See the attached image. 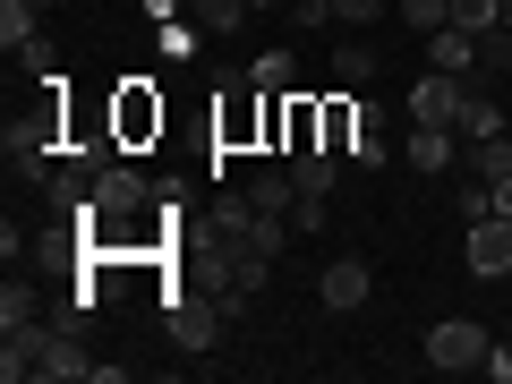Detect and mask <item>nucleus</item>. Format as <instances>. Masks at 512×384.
<instances>
[{"label":"nucleus","instance_id":"nucleus-1","mask_svg":"<svg viewBox=\"0 0 512 384\" xmlns=\"http://www.w3.org/2000/svg\"><path fill=\"white\" fill-rule=\"evenodd\" d=\"M495 350V333L478 325V316H444V325H427V367L436 376H478Z\"/></svg>","mask_w":512,"mask_h":384},{"label":"nucleus","instance_id":"nucleus-2","mask_svg":"<svg viewBox=\"0 0 512 384\" xmlns=\"http://www.w3.org/2000/svg\"><path fill=\"white\" fill-rule=\"evenodd\" d=\"M367 291H376V274H367V256H333L325 274H316V299H325L333 316H350V308H367Z\"/></svg>","mask_w":512,"mask_h":384},{"label":"nucleus","instance_id":"nucleus-3","mask_svg":"<svg viewBox=\"0 0 512 384\" xmlns=\"http://www.w3.org/2000/svg\"><path fill=\"white\" fill-rule=\"evenodd\" d=\"M470 274L478 282H495V274H512V214H487V222H470Z\"/></svg>","mask_w":512,"mask_h":384},{"label":"nucleus","instance_id":"nucleus-4","mask_svg":"<svg viewBox=\"0 0 512 384\" xmlns=\"http://www.w3.org/2000/svg\"><path fill=\"white\" fill-rule=\"evenodd\" d=\"M43 359H52V325H9V333H0V376H9V384L43 376Z\"/></svg>","mask_w":512,"mask_h":384},{"label":"nucleus","instance_id":"nucleus-5","mask_svg":"<svg viewBox=\"0 0 512 384\" xmlns=\"http://www.w3.org/2000/svg\"><path fill=\"white\" fill-rule=\"evenodd\" d=\"M402 163L419 171V180H444V171L461 163V137H453V128H419V120H410V137H402Z\"/></svg>","mask_w":512,"mask_h":384},{"label":"nucleus","instance_id":"nucleus-6","mask_svg":"<svg viewBox=\"0 0 512 384\" xmlns=\"http://www.w3.org/2000/svg\"><path fill=\"white\" fill-rule=\"evenodd\" d=\"M94 214H103V222L146 214V180H137L128 163H103V171H94Z\"/></svg>","mask_w":512,"mask_h":384},{"label":"nucleus","instance_id":"nucleus-7","mask_svg":"<svg viewBox=\"0 0 512 384\" xmlns=\"http://www.w3.org/2000/svg\"><path fill=\"white\" fill-rule=\"evenodd\" d=\"M461 86H470V77H444V69H427L419 86H410V120H419V128H453Z\"/></svg>","mask_w":512,"mask_h":384},{"label":"nucleus","instance_id":"nucleus-8","mask_svg":"<svg viewBox=\"0 0 512 384\" xmlns=\"http://www.w3.org/2000/svg\"><path fill=\"white\" fill-rule=\"evenodd\" d=\"M453 137H461V146H487V137H504V111H495L487 77H470V86H461V111H453Z\"/></svg>","mask_w":512,"mask_h":384},{"label":"nucleus","instance_id":"nucleus-9","mask_svg":"<svg viewBox=\"0 0 512 384\" xmlns=\"http://www.w3.org/2000/svg\"><path fill=\"white\" fill-rule=\"evenodd\" d=\"M222 325H231V316H222L214 299H180V308H171V342H180V350H214Z\"/></svg>","mask_w":512,"mask_h":384},{"label":"nucleus","instance_id":"nucleus-10","mask_svg":"<svg viewBox=\"0 0 512 384\" xmlns=\"http://www.w3.org/2000/svg\"><path fill=\"white\" fill-rule=\"evenodd\" d=\"M333 180H342V154L333 146H291V188L299 197H333Z\"/></svg>","mask_w":512,"mask_h":384},{"label":"nucleus","instance_id":"nucleus-11","mask_svg":"<svg viewBox=\"0 0 512 384\" xmlns=\"http://www.w3.org/2000/svg\"><path fill=\"white\" fill-rule=\"evenodd\" d=\"M427 69L470 77V69H478V35H461V26H436V35H427Z\"/></svg>","mask_w":512,"mask_h":384},{"label":"nucleus","instance_id":"nucleus-12","mask_svg":"<svg viewBox=\"0 0 512 384\" xmlns=\"http://www.w3.org/2000/svg\"><path fill=\"white\" fill-rule=\"evenodd\" d=\"M35 18H43V9H35V0H0V52H9V60H18V52H35Z\"/></svg>","mask_w":512,"mask_h":384},{"label":"nucleus","instance_id":"nucleus-13","mask_svg":"<svg viewBox=\"0 0 512 384\" xmlns=\"http://www.w3.org/2000/svg\"><path fill=\"white\" fill-rule=\"evenodd\" d=\"M248 205H256V214H291V205H299L291 171H256V180H248Z\"/></svg>","mask_w":512,"mask_h":384},{"label":"nucleus","instance_id":"nucleus-14","mask_svg":"<svg viewBox=\"0 0 512 384\" xmlns=\"http://www.w3.org/2000/svg\"><path fill=\"white\" fill-rule=\"evenodd\" d=\"M333 77H342V86H367V77H376V52H367V35H342V43H333Z\"/></svg>","mask_w":512,"mask_h":384},{"label":"nucleus","instance_id":"nucleus-15","mask_svg":"<svg viewBox=\"0 0 512 384\" xmlns=\"http://www.w3.org/2000/svg\"><path fill=\"white\" fill-rule=\"evenodd\" d=\"M461 163H470L478 180H504V171H512V128H504V137H487V146H461Z\"/></svg>","mask_w":512,"mask_h":384},{"label":"nucleus","instance_id":"nucleus-16","mask_svg":"<svg viewBox=\"0 0 512 384\" xmlns=\"http://www.w3.org/2000/svg\"><path fill=\"white\" fill-rule=\"evenodd\" d=\"M180 18H197L205 35H222V26H239V18H248V0H180Z\"/></svg>","mask_w":512,"mask_h":384},{"label":"nucleus","instance_id":"nucleus-17","mask_svg":"<svg viewBox=\"0 0 512 384\" xmlns=\"http://www.w3.org/2000/svg\"><path fill=\"white\" fill-rule=\"evenodd\" d=\"M248 86H256V94H291V86H299L291 52H265V60H256V69H248Z\"/></svg>","mask_w":512,"mask_h":384},{"label":"nucleus","instance_id":"nucleus-18","mask_svg":"<svg viewBox=\"0 0 512 384\" xmlns=\"http://www.w3.org/2000/svg\"><path fill=\"white\" fill-rule=\"evenodd\" d=\"M504 69H512V35L495 26V35H478V69H470V77H487V86H495Z\"/></svg>","mask_w":512,"mask_h":384},{"label":"nucleus","instance_id":"nucleus-19","mask_svg":"<svg viewBox=\"0 0 512 384\" xmlns=\"http://www.w3.org/2000/svg\"><path fill=\"white\" fill-rule=\"evenodd\" d=\"M35 308H43L35 282H9V291H0V333H9V325H35Z\"/></svg>","mask_w":512,"mask_h":384},{"label":"nucleus","instance_id":"nucleus-20","mask_svg":"<svg viewBox=\"0 0 512 384\" xmlns=\"http://www.w3.org/2000/svg\"><path fill=\"white\" fill-rule=\"evenodd\" d=\"M393 9H402V26H419V35L453 26V0H393Z\"/></svg>","mask_w":512,"mask_h":384},{"label":"nucleus","instance_id":"nucleus-21","mask_svg":"<svg viewBox=\"0 0 512 384\" xmlns=\"http://www.w3.org/2000/svg\"><path fill=\"white\" fill-rule=\"evenodd\" d=\"M342 163H359V171H384V163H393V146H384L376 128H359V137L342 146Z\"/></svg>","mask_w":512,"mask_h":384},{"label":"nucleus","instance_id":"nucleus-22","mask_svg":"<svg viewBox=\"0 0 512 384\" xmlns=\"http://www.w3.org/2000/svg\"><path fill=\"white\" fill-rule=\"evenodd\" d=\"M495 9H504V0H453V26L461 35H495Z\"/></svg>","mask_w":512,"mask_h":384},{"label":"nucleus","instance_id":"nucleus-23","mask_svg":"<svg viewBox=\"0 0 512 384\" xmlns=\"http://www.w3.org/2000/svg\"><path fill=\"white\" fill-rule=\"evenodd\" d=\"M453 205H461V214H470V222H487V214H495V188H487V180H478V171H470V180L453 188Z\"/></svg>","mask_w":512,"mask_h":384},{"label":"nucleus","instance_id":"nucleus-24","mask_svg":"<svg viewBox=\"0 0 512 384\" xmlns=\"http://www.w3.org/2000/svg\"><path fill=\"white\" fill-rule=\"evenodd\" d=\"M282 239H291V222H282V214H256V222H248V248L282 256Z\"/></svg>","mask_w":512,"mask_h":384},{"label":"nucleus","instance_id":"nucleus-25","mask_svg":"<svg viewBox=\"0 0 512 384\" xmlns=\"http://www.w3.org/2000/svg\"><path fill=\"white\" fill-rule=\"evenodd\" d=\"M367 18H384V0H333V26H350V35H359Z\"/></svg>","mask_w":512,"mask_h":384},{"label":"nucleus","instance_id":"nucleus-26","mask_svg":"<svg viewBox=\"0 0 512 384\" xmlns=\"http://www.w3.org/2000/svg\"><path fill=\"white\" fill-rule=\"evenodd\" d=\"M325 222H333L325 197H299V205H291V231H325Z\"/></svg>","mask_w":512,"mask_h":384},{"label":"nucleus","instance_id":"nucleus-27","mask_svg":"<svg viewBox=\"0 0 512 384\" xmlns=\"http://www.w3.org/2000/svg\"><path fill=\"white\" fill-rule=\"evenodd\" d=\"M291 26H333V0H291Z\"/></svg>","mask_w":512,"mask_h":384},{"label":"nucleus","instance_id":"nucleus-28","mask_svg":"<svg viewBox=\"0 0 512 384\" xmlns=\"http://www.w3.org/2000/svg\"><path fill=\"white\" fill-rule=\"evenodd\" d=\"M495 188V214H512V171H504V180H487Z\"/></svg>","mask_w":512,"mask_h":384},{"label":"nucleus","instance_id":"nucleus-29","mask_svg":"<svg viewBox=\"0 0 512 384\" xmlns=\"http://www.w3.org/2000/svg\"><path fill=\"white\" fill-rule=\"evenodd\" d=\"M495 26H504V35H512V0H504V9H495Z\"/></svg>","mask_w":512,"mask_h":384},{"label":"nucleus","instance_id":"nucleus-30","mask_svg":"<svg viewBox=\"0 0 512 384\" xmlns=\"http://www.w3.org/2000/svg\"><path fill=\"white\" fill-rule=\"evenodd\" d=\"M35 9H52V0H35Z\"/></svg>","mask_w":512,"mask_h":384},{"label":"nucleus","instance_id":"nucleus-31","mask_svg":"<svg viewBox=\"0 0 512 384\" xmlns=\"http://www.w3.org/2000/svg\"><path fill=\"white\" fill-rule=\"evenodd\" d=\"M504 128H512V111H504Z\"/></svg>","mask_w":512,"mask_h":384},{"label":"nucleus","instance_id":"nucleus-32","mask_svg":"<svg viewBox=\"0 0 512 384\" xmlns=\"http://www.w3.org/2000/svg\"><path fill=\"white\" fill-rule=\"evenodd\" d=\"M504 342H512V333H504Z\"/></svg>","mask_w":512,"mask_h":384}]
</instances>
